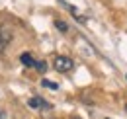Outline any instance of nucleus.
<instances>
[{"mask_svg":"<svg viewBox=\"0 0 127 119\" xmlns=\"http://www.w3.org/2000/svg\"><path fill=\"white\" fill-rule=\"evenodd\" d=\"M41 84H43V86H45V88H49V90H57V88H59V86H57V84H55V82H51V80H43V82H41Z\"/></svg>","mask_w":127,"mask_h":119,"instance_id":"obj_6","label":"nucleus"},{"mask_svg":"<svg viewBox=\"0 0 127 119\" xmlns=\"http://www.w3.org/2000/svg\"><path fill=\"white\" fill-rule=\"evenodd\" d=\"M12 41V33L6 30V28H0V53L6 49V45Z\"/></svg>","mask_w":127,"mask_h":119,"instance_id":"obj_2","label":"nucleus"},{"mask_svg":"<svg viewBox=\"0 0 127 119\" xmlns=\"http://www.w3.org/2000/svg\"><path fill=\"white\" fill-rule=\"evenodd\" d=\"M125 111H127V105H125Z\"/></svg>","mask_w":127,"mask_h":119,"instance_id":"obj_8","label":"nucleus"},{"mask_svg":"<svg viewBox=\"0 0 127 119\" xmlns=\"http://www.w3.org/2000/svg\"><path fill=\"white\" fill-rule=\"evenodd\" d=\"M53 66H55V70H57V72H68V70L74 66V62L68 59V57H55Z\"/></svg>","mask_w":127,"mask_h":119,"instance_id":"obj_1","label":"nucleus"},{"mask_svg":"<svg viewBox=\"0 0 127 119\" xmlns=\"http://www.w3.org/2000/svg\"><path fill=\"white\" fill-rule=\"evenodd\" d=\"M20 60H22L26 66H33V64H35V60L32 59V55H30V53H24V55L20 57Z\"/></svg>","mask_w":127,"mask_h":119,"instance_id":"obj_4","label":"nucleus"},{"mask_svg":"<svg viewBox=\"0 0 127 119\" xmlns=\"http://www.w3.org/2000/svg\"><path fill=\"white\" fill-rule=\"evenodd\" d=\"M55 26H57V28H59V30H61V31H66V26H64L63 22H57Z\"/></svg>","mask_w":127,"mask_h":119,"instance_id":"obj_7","label":"nucleus"},{"mask_svg":"<svg viewBox=\"0 0 127 119\" xmlns=\"http://www.w3.org/2000/svg\"><path fill=\"white\" fill-rule=\"evenodd\" d=\"M33 66H35L39 72H45V70H47V64H45V62H41V60H35V64H33Z\"/></svg>","mask_w":127,"mask_h":119,"instance_id":"obj_5","label":"nucleus"},{"mask_svg":"<svg viewBox=\"0 0 127 119\" xmlns=\"http://www.w3.org/2000/svg\"><path fill=\"white\" fill-rule=\"evenodd\" d=\"M30 105H32V107H49V104H45L41 98H32V100H30Z\"/></svg>","mask_w":127,"mask_h":119,"instance_id":"obj_3","label":"nucleus"}]
</instances>
